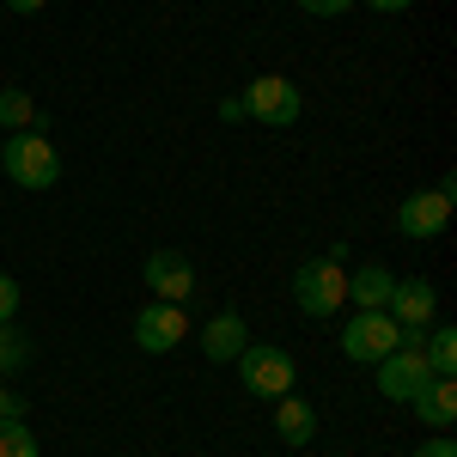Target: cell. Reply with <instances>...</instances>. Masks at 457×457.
Returning <instances> with one entry per match:
<instances>
[{
	"mask_svg": "<svg viewBox=\"0 0 457 457\" xmlns=\"http://www.w3.org/2000/svg\"><path fill=\"white\" fill-rule=\"evenodd\" d=\"M0 171L12 177L19 189H55L62 183V153L49 146V135L19 129V135H6V146H0Z\"/></svg>",
	"mask_w": 457,
	"mask_h": 457,
	"instance_id": "6da1fadb",
	"label": "cell"
},
{
	"mask_svg": "<svg viewBox=\"0 0 457 457\" xmlns=\"http://www.w3.org/2000/svg\"><path fill=\"white\" fill-rule=\"evenodd\" d=\"M348 299V269L329 262V256H312L293 269V305L305 317H336V305Z\"/></svg>",
	"mask_w": 457,
	"mask_h": 457,
	"instance_id": "7a4b0ae2",
	"label": "cell"
},
{
	"mask_svg": "<svg viewBox=\"0 0 457 457\" xmlns=\"http://www.w3.org/2000/svg\"><path fill=\"white\" fill-rule=\"evenodd\" d=\"M232 366H238V378H245L250 396H269V403H275V396H287V390H293V378H299L293 353H287V348H269V342H250Z\"/></svg>",
	"mask_w": 457,
	"mask_h": 457,
	"instance_id": "3957f363",
	"label": "cell"
},
{
	"mask_svg": "<svg viewBox=\"0 0 457 457\" xmlns=\"http://www.w3.org/2000/svg\"><path fill=\"white\" fill-rule=\"evenodd\" d=\"M452 177L439 183V189H415V195H403V208H396V232L403 238H415V245H427V238H439L445 226H452Z\"/></svg>",
	"mask_w": 457,
	"mask_h": 457,
	"instance_id": "277c9868",
	"label": "cell"
},
{
	"mask_svg": "<svg viewBox=\"0 0 457 457\" xmlns=\"http://www.w3.org/2000/svg\"><path fill=\"white\" fill-rule=\"evenodd\" d=\"M390 348H403V329H396L390 312H353L342 323V353H348L353 366H378Z\"/></svg>",
	"mask_w": 457,
	"mask_h": 457,
	"instance_id": "5b68a950",
	"label": "cell"
},
{
	"mask_svg": "<svg viewBox=\"0 0 457 457\" xmlns=\"http://www.w3.org/2000/svg\"><path fill=\"white\" fill-rule=\"evenodd\" d=\"M390 317H396V329H403V342L409 348H421V336L433 329V317H439V287L433 281H396L390 287V305H385Z\"/></svg>",
	"mask_w": 457,
	"mask_h": 457,
	"instance_id": "8992f818",
	"label": "cell"
},
{
	"mask_svg": "<svg viewBox=\"0 0 457 457\" xmlns=\"http://www.w3.org/2000/svg\"><path fill=\"white\" fill-rule=\"evenodd\" d=\"M245 110H250V122H262V129H293L299 122V86L281 79V73H262V79L245 86Z\"/></svg>",
	"mask_w": 457,
	"mask_h": 457,
	"instance_id": "52a82bcc",
	"label": "cell"
},
{
	"mask_svg": "<svg viewBox=\"0 0 457 457\" xmlns=\"http://www.w3.org/2000/svg\"><path fill=\"white\" fill-rule=\"evenodd\" d=\"M135 348L141 353H171L183 336H189V317H183V305H165V299H153V305H141L135 312Z\"/></svg>",
	"mask_w": 457,
	"mask_h": 457,
	"instance_id": "ba28073f",
	"label": "cell"
},
{
	"mask_svg": "<svg viewBox=\"0 0 457 457\" xmlns=\"http://www.w3.org/2000/svg\"><path fill=\"white\" fill-rule=\"evenodd\" d=\"M427 378H433V372H427L421 348H409V342H403V348H390L385 360H378V378H372V385H378V396H390V403H409Z\"/></svg>",
	"mask_w": 457,
	"mask_h": 457,
	"instance_id": "9c48e42d",
	"label": "cell"
},
{
	"mask_svg": "<svg viewBox=\"0 0 457 457\" xmlns=\"http://www.w3.org/2000/svg\"><path fill=\"white\" fill-rule=\"evenodd\" d=\"M146 287H153V299L183 305V299L195 293V269H189V256H183V250H153V256H146Z\"/></svg>",
	"mask_w": 457,
	"mask_h": 457,
	"instance_id": "30bf717a",
	"label": "cell"
},
{
	"mask_svg": "<svg viewBox=\"0 0 457 457\" xmlns=\"http://www.w3.org/2000/svg\"><path fill=\"white\" fill-rule=\"evenodd\" d=\"M245 348H250V329H245V317H238V312H220V317L202 323V353H208L213 366H232Z\"/></svg>",
	"mask_w": 457,
	"mask_h": 457,
	"instance_id": "8fae6325",
	"label": "cell"
},
{
	"mask_svg": "<svg viewBox=\"0 0 457 457\" xmlns=\"http://www.w3.org/2000/svg\"><path fill=\"white\" fill-rule=\"evenodd\" d=\"M409 409L421 415V427H452L457 421V385L452 378H427V385L409 396Z\"/></svg>",
	"mask_w": 457,
	"mask_h": 457,
	"instance_id": "7c38bea8",
	"label": "cell"
},
{
	"mask_svg": "<svg viewBox=\"0 0 457 457\" xmlns=\"http://www.w3.org/2000/svg\"><path fill=\"white\" fill-rule=\"evenodd\" d=\"M275 433H281V445H312L317 433V409L305 403V396H275Z\"/></svg>",
	"mask_w": 457,
	"mask_h": 457,
	"instance_id": "4fadbf2b",
	"label": "cell"
},
{
	"mask_svg": "<svg viewBox=\"0 0 457 457\" xmlns=\"http://www.w3.org/2000/svg\"><path fill=\"white\" fill-rule=\"evenodd\" d=\"M390 287H396V275H390L385 262H366V269H353V275H348V299L360 305V312H385Z\"/></svg>",
	"mask_w": 457,
	"mask_h": 457,
	"instance_id": "5bb4252c",
	"label": "cell"
},
{
	"mask_svg": "<svg viewBox=\"0 0 457 457\" xmlns=\"http://www.w3.org/2000/svg\"><path fill=\"white\" fill-rule=\"evenodd\" d=\"M0 129H12V135H19V129H31V135H43V129H49V116L31 104V92H0Z\"/></svg>",
	"mask_w": 457,
	"mask_h": 457,
	"instance_id": "9a60e30c",
	"label": "cell"
},
{
	"mask_svg": "<svg viewBox=\"0 0 457 457\" xmlns=\"http://www.w3.org/2000/svg\"><path fill=\"white\" fill-rule=\"evenodd\" d=\"M421 360L433 378H457V336L452 329H433V336H421Z\"/></svg>",
	"mask_w": 457,
	"mask_h": 457,
	"instance_id": "2e32d148",
	"label": "cell"
},
{
	"mask_svg": "<svg viewBox=\"0 0 457 457\" xmlns=\"http://www.w3.org/2000/svg\"><path fill=\"white\" fill-rule=\"evenodd\" d=\"M25 366H31V336L12 329V323H0V378H12V372H25Z\"/></svg>",
	"mask_w": 457,
	"mask_h": 457,
	"instance_id": "e0dca14e",
	"label": "cell"
},
{
	"mask_svg": "<svg viewBox=\"0 0 457 457\" xmlns=\"http://www.w3.org/2000/svg\"><path fill=\"white\" fill-rule=\"evenodd\" d=\"M0 457H37V433L25 421H0Z\"/></svg>",
	"mask_w": 457,
	"mask_h": 457,
	"instance_id": "ac0fdd59",
	"label": "cell"
},
{
	"mask_svg": "<svg viewBox=\"0 0 457 457\" xmlns=\"http://www.w3.org/2000/svg\"><path fill=\"white\" fill-rule=\"evenodd\" d=\"M12 317H19V281L0 275V323H12Z\"/></svg>",
	"mask_w": 457,
	"mask_h": 457,
	"instance_id": "d6986e66",
	"label": "cell"
},
{
	"mask_svg": "<svg viewBox=\"0 0 457 457\" xmlns=\"http://www.w3.org/2000/svg\"><path fill=\"white\" fill-rule=\"evenodd\" d=\"M299 6H305L312 19H342V12H348L353 0H299Z\"/></svg>",
	"mask_w": 457,
	"mask_h": 457,
	"instance_id": "ffe728a7",
	"label": "cell"
},
{
	"mask_svg": "<svg viewBox=\"0 0 457 457\" xmlns=\"http://www.w3.org/2000/svg\"><path fill=\"white\" fill-rule=\"evenodd\" d=\"M0 421H25V396L0 385Z\"/></svg>",
	"mask_w": 457,
	"mask_h": 457,
	"instance_id": "44dd1931",
	"label": "cell"
},
{
	"mask_svg": "<svg viewBox=\"0 0 457 457\" xmlns=\"http://www.w3.org/2000/svg\"><path fill=\"white\" fill-rule=\"evenodd\" d=\"M415 457H457V445L445 439V433H433V439H421V445H415Z\"/></svg>",
	"mask_w": 457,
	"mask_h": 457,
	"instance_id": "7402d4cb",
	"label": "cell"
},
{
	"mask_svg": "<svg viewBox=\"0 0 457 457\" xmlns=\"http://www.w3.org/2000/svg\"><path fill=\"white\" fill-rule=\"evenodd\" d=\"M220 122H250V110H245V92H238V98H220Z\"/></svg>",
	"mask_w": 457,
	"mask_h": 457,
	"instance_id": "603a6c76",
	"label": "cell"
},
{
	"mask_svg": "<svg viewBox=\"0 0 457 457\" xmlns=\"http://www.w3.org/2000/svg\"><path fill=\"white\" fill-rule=\"evenodd\" d=\"M366 6H372V12H409L415 0H366Z\"/></svg>",
	"mask_w": 457,
	"mask_h": 457,
	"instance_id": "cb8c5ba5",
	"label": "cell"
},
{
	"mask_svg": "<svg viewBox=\"0 0 457 457\" xmlns=\"http://www.w3.org/2000/svg\"><path fill=\"white\" fill-rule=\"evenodd\" d=\"M6 6H12V12H43L49 0H6Z\"/></svg>",
	"mask_w": 457,
	"mask_h": 457,
	"instance_id": "d4e9b609",
	"label": "cell"
}]
</instances>
